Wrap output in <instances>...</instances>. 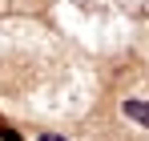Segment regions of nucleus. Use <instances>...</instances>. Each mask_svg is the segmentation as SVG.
<instances>
[{
	"mask_svg": "<svg viewBox=\"0 0 149 141\" xmlns=\"http://www.w3.org/2000/svg\"><path fill=\"white\" fill-rule=\"evenodd\" d=\"M121 109H125V117H129V121H137V125H145V129H149V97H145V101H125Z\"/></svg>",
	"mask_w": 149,
	"mask_h": 141,
	"instance_id": "1",
	"label": "nucleus"
},
{
	"mask_svg": "<svg viewBox=\"0 0 149 141\" xmlns=\"http://www.w3.org/2000/svg\"><path fill=\"white\" fill-rule=\"evenodd\" d=\"M36 141H69V137H61V133H40Z\"/></svg>",
	"mask_w": 149,
	"mask_h": 141,
	"instance_id": "2",
	"label": "nucleus"
}]
</instances>
